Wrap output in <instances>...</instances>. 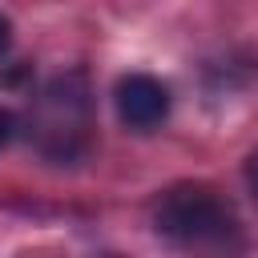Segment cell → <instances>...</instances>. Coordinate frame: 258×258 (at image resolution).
<instances>
[{
  "label": "cell",
  "mask_w": 258,
  "mask_h": 258,
  "mask_svg": "<svg viewBox=\"0 0 258 258\" xmlns=\"http://www.w3.org/2000/svg\"><path fill=\"white\" fill-rule=\"evenodd\" d=\"M242 173H246V185H250V194H254V202H258V149L246 157V169H242Z\"/></svg>",
  "instance_id": "cell-4"
},
{
  "label": "cell",
  "mask_w": 258,
  "mask_h": 258,
  "mask_svg": "<svg viewBox=\"0 0 258 258\" xmlns=\"http://www.w3.org/2000/svg\"><path fill=\"white\" fill-rule=\"evenodd\" d=\"M117 121L133 133H149L169 117V89L149 73H129L113 85Z\"/></svg>",
  "instance_id": "cell-3"
},
{
  "label": "cell",
  "mask_w": 258,
  "mask_h": 258,
  "mask_svg": "<svg viewBox=\"0 0 258 258\" xmlns=\"http://www.w3.org/2000/svg\"><path fill=\"white\" fill-rule=\"evenodd\" d=\"M153 230L185 258H242L246 226L238 210L202 181H177L153 202Z\"/></svg>",
  "instance_id": "cell-1"
},
{
  "label": "cell",
  "mask_w": 258,
  "mask_h": 258,
  "mask_svg": "<svg viewBox=\"0 0 258 258\" xmlns=\"http://www.w3.org/2000/svg\"><path fill=\"white\" fill-rule=\"evenodd\" d=\"M8 137H12V113H4V109H0V149L8 145Z\"/></svg>",
  "instance_id": "cell-6"
},
{
  "label": "cell",
  "mask_w": 258,
  "mask_h": 258,
  "mask_svg": "<svg viewBox=\"0 0 258 258\" xmlns=\"http://www.w3.org/2000/svg\"><path fill=\"white\" fill-rule=\"evenodd\" d=\"M8 44H12V24H8V16L0 12V56L8 52Z\"/></svg>",
  "instance_id": "cell-5"
},
{
  "label": "cell",
  "mask_w": 258,
  "mask_h": 258,
  "mask_svg": "<svg viewBox=\"0 0 258 258\" xmlns=\"http://www.w3.org/2000/svg\"><path fill=\"white\" fill-rule=\"evenodd\" d=\"M28 137L36 149L56 161H81L89 153V129H93V101H89V81L85 73H64L56 77L32 105L28 113Z\"/></svg>",
  "instance_id": "cell-2"
},
{
  "label": "cell",
  "mask_w": 258,
  "mask_h": 258,
  "mask_svg": "<svg viewBox=\"0 0 258 258\" xmlns=\"http://www.w3.org/2000/svg\"><path fill=\"white\" fill-rule=\"evenodd\" d=\"M97 258H121V254H97Z\"/></svg>",
  "instance_id": "cell-7"
}]
</instances>
